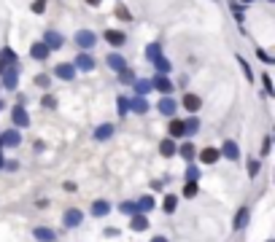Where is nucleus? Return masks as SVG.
<instances>
[{
    "instance_id": "1",
    "label": "nucleus",
    "mask_w": 275,
    "mask_h": 242,
    "mask_svg": "<svg viewBox=\"0 0 275 242\" xmlns=\"http://www.w3.org/2000/svg\"><path fill=\"white\" fill-rule=\"evenodd\" d=\"M76 43H78V49L89 52V49H92L94 43H97V38H94L92 30H78V33H76Z\"/></svg>"
},
{
    "instance_id": "2",
    "label": "nucleus",
    "mask_w": 275,
    "mask_h": 242,
    "mask_svg": "<svg viewBox=\"0 0 275 242\" xmlns=\"http://www.w3.org/2000/svg\"><path fill=\"white\" fill-rule=\"evenodd\" d=\"M81 221H84V215H81V210H76V207L65 210V215H62L65 229H76V226H81Z\"/></svg>"
},
{
    "instance_id": "3",
    "label": "nucleus",
    "mask_w": 275,
    "mask_h": 242,
    "mask_svg": "<svg viewBox=\"0 0 275 242\" xmlns=\"http://www.w3.org/2000/svg\"><path fill=\"white\" fill-rule=\"evenodd\" d=\"M73 68L81 70V73H92V70H94V59H92V54H89V52H81V54L76 57V62H73Z\"/></svg>"
},
{
    "instance_id": "4",
    "label": "nucleus",
    "mask_w": 275,
    "mask_h": 242,
    "mask_svg": "<svg viewBox=\"0 0 275 242\" xmlns=\"http://www.w3.org/2000/svg\"><path fill=\"white\" fill-rule=\"evenodd\" d=\"M151 86L157 89V92H162L165 97H170V92H173V81L167 78V75H154V81H151Z\"/></svg>"
},
{
    "instance_id": "5",
    "label": "nucleus",
    "mask_w": 275,
    "mask_h": 242,
    "mask_svg": "<svg viewBox=\"0 0 275 242\" xmlns=\"http://www.w3.org/2000/svg\"><path fill=\"white\" fill-rule=\"evenodd\" d=\"M221 156H227L229 161H238L240 159V148H238V143L235 140H224L221 143V151H219Z\"/></svg>"
},
{
    "instance_id": "6",
    "label": "nucleus",
    "mask_w": 275,
    "mask_h": 242,
    "mask_svg": "<svg viewBox=\"0 0 275 242\" xmlns=\"http://www.w3.org/2000/svg\"><path fill=\"white\" fill-rule=\"evenodd\" d=\"M62 43H65V38L59 33H54V30H49V33H43V46L52 52V49H62Z\"/></svg>"
},
{
    "instance_id": "7",
    "label": "nucleus",
    "mask_w": 275,
    "mask_h": 242,
    "mask_svg": "<svg viewBox=\"0 0 275 242\" xmlns=\"http://www.w3.org/2000/svg\"><path fill=\"white\" fill-rule=\"evenodd\" d=\"M0 143L8 145V148H17V145L22 143V135H19V129H8V132L0 135Z\"/></svg>"
},
{
    "instance_id": "8",
    "label": "nucleus",
    "mask_w": 275,
    "mask_h": 242,
    "mask_svg": "<svg viewBox=\"0 0 275 242\" xmlns=\"http://www.w3.org/2000/svg\"><path fill=\"white\" fill-rule=\"evenodd\" d=\"M3 86L11 89V92L19 86V68H8L6 70V75H3Z\"/></svg>"
},
{
    "instance_id": "9",
    "label": "nucleus",
    "mask_w": 275,
    "mask_h": 242,
    "mask_svg": "<svg viewBox=\"0 0 275 242\" xmlns=\"http://www.w3.org/2000/svg\"><path fill=\"white\" fill-rule=\"evenodd\" d=\"M33 237H36L38 242H54V240H57V231L49 229V226H38V229L33 231Z\"/></svg>"
},
{
    "instance_id": "10",
    "label": "nucleus",
    "mask_w": 275,
    "mask_h": 242,
    "mask_svg": "<svg viewBox=\"0 0 275 242\" xmlns=\"http://www.w3.org/2000/svg\"><path fill=\"white\" fill-rule=\"evenodd\" d=\"M11 116H14V124H17V127H27V124H30V113L24 110V105H17ZM17 127H14V129H17Z\"/></svg>"
},
{
    "instance_id": "11",
    "label": "nucleus",
    "mask_w": 275,
    "mask_h": 242,
    "mask_svg": "<svg viewBox=\"0 0 275 242\" xmlns=\"http://www.w3.org/2000/svg\"><path fill=\"white\" fill-rule=\"evenodd\" d=\"M0 65H3V68H19V65H17V54H14V49L3 46V52H0Z\"/></svg>"
},
{
    "instance_id": "12",
    "label": "nucleus",
    "mask_w": 275,
    "mask_h": 242,
    "mask_svg": "<svg viewBox=\"0 0 275 242\" xmlns=\"http://www.w3.org/2000/svg\"><path fill=\"white\" fill-rule=\"evenodd\" d=\"M54 73H57V78H62V81H73V78H76V68H73V65H68V62L57 65V70H54Z\"/></svg>"
},
{
    "instance_id": "13",
    "label": "nucleus",
    "mask_w": 275,
    "mask_h": 242,
    "mask_svg": "<svg viewBox=\"0 0 275 242\" xmlns=\"http://www.w3.org/2000/svg\"><path fill=\"white\" fill-rule=\"evenodd\" d=\"M248 226V207L243 205V207L238 210V215H235V224H232V229L235 231H243Z\"/></svg>"
},
{
    "instance_id": "14",
    "label": "nucleus",
    "mask_w": 275,
    "mask_h": 242,
    "mask_svg": "<svg viewBox=\"0 0 275 242\" xmlns=\"http://www.w3.org/2000/svg\"><path fill=\"white\" fill-rule=\"evenodd\" d=\"M129 110H135V113H148V100L146 97H129Z\"/></svg>"
},
{
    "instance_id": "15",
    "label": "nucleus",
    "mask_w": 275,
    "mask_h": 242,
    "mask_svg": "<svg viewBox=\"0 0 275 242\" xmlns=\"http://www.w3.org/2000/svg\"><path fill=\"white\" fill-rule=\"evenodd\" d=\"M108 68H113L116 73H122V70L127 68V62H124V57L119 52H113V54H108Z\"/></svg>"
},
{
    "instance_id": "16",
    "label": "nucleus",
    "mask_w": 275,
    "mask_h": 242,
    "mask_svg": "<svg viewBox=\"0 0 275 242\" xmlns=\"http://www.w3.org/2000/svg\"><path fill=\"white\" fill-rule=\"evenodd\" d=\"M129 229H132V231H143V229H148V215H143V213L132 215V221H129Z\"/></svg>"
},
{
    "instance_id": "17",
    "label": "nucleus",
    "mask_w": 275,
    "mask_h": 242,
    "mask_svg": "<svg viewBox=\"0 0 275 242\" xmlns=\"http://www.w3.org/2000/svg\"><path fill=\"white\" fill-rule=\"evenodd\" d=\"M219 151L216 148H205V151H200V161H202V164H216L219 161Z\"/></svg>"
},
{
    "instance_id": "18",
    "label": "nucleus",
    "mask_w": 275,
    "mask_h": 242,
    "mask_svg": "<svg viewBox=\"0 0 275 242\" xmlns=\"http://www.w3.org/2000/svg\"><path fill=\"white\" fill-rule=\"evenodd\" d=\"M176 151H178V145H176V140H173V138L162 140V145H159V154L167 156V159H170V156H176Z\"/></svg>"
},
{
    "instance_id": "19",
    "label": "nucleus",
    "mask_w": 275,
    "mask_h": 242,
    "mask_svg": "<svg viewBox=\"0 0 275 242\" xmlns=\"http://www.w3.org/2000/svg\"><path fill=\"white\" fill-rule=\"evenodd\" d=\"M111 135H113V124H103V127H97V129H94V140H97V143L108 140Z\"/></svg>"
},
{
    "instance_id": "20",
    "label": "nucleus",
    "mask_w": 275,
    "mask_h": 242,
    "mask_svg": "<svg viewBox=\"0 0 275 242\" xmlns=\"http://www.w3.org/2000/svg\"><path fill=\"white\" fill-rule=\"evenodd\" d=\"M176 108H178L176 100H170V97H162V100H159V110H162L165 116H173V113H176Z\"/></svg>"
},
{
    "instance_id": "21",
    "label": "nucleus",
    "mask_w": 275,
    "mask_h": 242,
    "mask_svg": "<svg viewBox=\"0 0 275 242\" xmlns=\"http://www.w3.org/2000/svg\"><path fill=\"white\" fill-rule=\"evenodd\" d=\"M108 213H111V205H108L106 199H97L92 205V215H97V218H100V215H108Z\"/></svg>"
},
{
    "instance_id": "22",
    "label": "nucleus",
    "mask_w": 275,
    "mask_h": 242,
    "mask_svg": "<svg viewBox=\"0 0 275 242\" xmlns=\"http://www.w3.org/2000/svg\"><path fill=\"white\" fill-rule=\"evenodd\" d=\"M124 38H127V35H124V33H119V30H108V33H106V40L111 43V46H122V43H124Z\"/></svg>"
},
{
    "instance_id": "23",
    "label": "nucleus",
    "mask_w": 275,
    "mask_h": 242,
    "mask_svg": "<svg viewBox=\"0 0 275 242\" xmlns=\"http://www.w3.org/2000/svg\"><path fill=\"white\" fill-rule=\"evenodd\" d=\"M197 129H200V119H197V116H192V119L183 121V135L192 138V135H197Z\"/></svg>"
},
{
    "instance_id": "24",
    "label": "nucleus",
    "mask_w": 275,
    "mask_h": 242,
    "mask_svg": "<svg viewBox=\"0 0 275 242\" xmlns=\"http://www.w3.org/2000/svg\"><path fill=\"white\" fill-rule=\"evenodd\" d=\"M159 57H162V46H159V43H148L146 46V59L148 62H157Z\"/></svg>"
},
{
    "instance_id": "25",
    "label": "nucleus",
    "mask_w": 275,
    "mask_h": 242,
    "mask_svg": "<svg viewBox=\"0 0 275 242\" xmlns=\"http://www.w3.org/2000/svg\"><path fill=\"white\" fill-rule=\"evenodd\" d=\"M200 105H202V100H200L197 94H186V97H183V108L192 110V113L194 110H200Z\"/></svg>"
},
{
    "instance_id": "26",
    "label": "nucleus",
    "mask_w": 275,
    "mask_h": 242,
    "mask_svg": "<svg viewBox=\"0 0 275 242\" xmlns=\"http://www.w3.org/2000/svg\"><path fill=\"white\" fill-rule=\"evenodd\" d=\"M30 57H33V59H46V57H49V49L43 46V43H33V49H30Z\"/></svg>"
},
{
    "instance_id": "27",
    "label": "nucleus",
    "mask_w": 275,
    "mask_h": 242,
    "mask_svg": "<svg viewBox=\"0 0 275 242\" xmlns=\"http://www.w3.org/2000/svg\"><path fill=\"white\" fill-rule=\"evenodd\" d=\"M176 205H178V196L176 194H167V196H165V202H162V210H165V213H176Z\"/></svg>"
},
{
    "instance_id": "28",
    "label": "nucleus",
    "mask_w": 275,
    "mask_h": 242,
    "mask_svg": "<svg viewBox=\"0 0 275 242\" xmlns=\"http://www.w3.org/2000/svg\"><path fill=\"white\" fill-rule=\"evenodd\" d=\"M135 205H138V213L148 215V210H154V196H143V199L135 202Z\"/></svg>"
},
{
    "instance_id": "29",
    "label": "nucleus",
    "mask_w": 275,
    "mask_h": 242,
    "mask_svg": "<svg viewBox=\"0 0 275 242\" xmlns=\"http://www.w3.org/2000/svg\"><path fill=\"white\" fill-rule=\"evenodd\" d=\"M151 89H154V86H151V81H143V78H141V81H135V92H138V97H146Z\"/></svg>"
},
{
    "instance_id": "30",
    "label": "nucleus",
    "mask_w": 275,
    "mask_h": 242,
    "mask_svg": "<svg viewBox=\"0 0 275 242\" xmlns=\"http://www.w3.org/2000/svg\"><path fill=\"white\" fill-rule=\"evenodd\" d=\"M154 68H157V73H159V75H167V73H170V68H173V65H170V59L159 57L157 62H154Z\"/></svg>"
},
{
    "instance_id": "31",
    "label": "nucleus",
    "mask_w": 275,
    "mask_h": 242,
    "mask_svg": "<svg viewBox=\"0 0 275 242\" xmlns=\"http://www.w3.org/2000/svg\"><path fill=\"white\" fill-rule=\"evenodd\" d=\"M176 154H181V156H183V159H186V161H192V159H194V154H197V151H194V145H192V143H183L181 148L176 151Z\"/></svg>"
},
{
    "instance_id": "32",
    "label": "nucleus",
    "mask_w": 275,
    "mask_h": 242,
    "mask_svg": "<svg viewBox=\"0 0 275 242\" xmlns=\"http://www.w3.org/2000/svg\"><path fill=\"white\" fill-rule=\"evenodd\" d=\"M259 173H262V161L251 156V159H248V175H251V178H257Z\"/></svg>"
},
{
    "instance_id": "33",
    "label": "nucleus",
    "mask_w": 275,
    "mask_h": 242,
    "mask_svg": "<svg viewBox=\"0 0 275 242\" xmlns=\"http://www.w3.org/2000/svg\"><path fill=\"white\" fill-rule=\"evenodd\" d=\"M119 210H122L124 215H138V205H135V202H122Z\"/></svg>"
},
{
    "instance_id": "34",
    "label": "nucleus",
    "mask_w": 275,
    "mask_h": 242,
    "mask_svg": "<svg viewBox=\"0 0 275 242\" xmlns=\"http://www.w3.org/2000/svg\"><path fill=\"white\" fill-rule=\"evenodd\" d=\"M119 103H116V110H119V116H127L129 113V97H116Z\"/></svg>"
},
{
    "instance_id": "35",
    "label": "nucleus",
    "mask_w": 275,
    "mask_h": 242,
    "mask_svg": "<svg viewBox=\"0 0 275 242\" xmlns=\"http://www.w3.org/2000/svg\"><path fill=\"white\" fill-rule=\"evenodd\" d=\"M183 196H186V199L197 196V183H194V180H186V186H183Z\"/></svg>"
},
{
    "instance_id": "36",
    "label": "nucleus",
    "mask_w": 275,
    "mask_h": 242,
    "mask_svg": "<svg viewBox=\"0 0 275 242\" xmlns=\"http://www.w3.org/2000/svg\"><path fill=\"white\" fill-rule=\"evenodd\" d=\"M170 135H173V138H181L183 135V121H170Z\"/></svg>"
},
{
    "instance_id": "37",
    "label": "nucleus",
    "mask_w": 275,
    "mask_h": 242,
    "mask_svg": "<svg viewBox=\"0 0 275 242\" xmlns=\"http://www.w3.org/2000/svg\"><path fill=\"white\" fill-rule=\"evenodd\" d=\"M119 81H122V84H135V75H132V70H127V68H124L122 73H119Z\"/></svg>"
},
{
    "instance_id": "38",
    "label": "nucleus",
    "mask_w": 275,
    "mask_h": 242,
    "mask_svg": "<svg viewBox=\"0 0 275 242\" xmlns=\"http://www.w3.org/2000/svg\"><path fill=\"white\" fill-rule=\"evenodd\" d=\"M49 84H52V78H49L46 73L36 75V86H41V89H49Z\"/></svg>"
},
{
    "instance_id": "39",
    "label": "nucleus",
    "mask_w": 275,
    "mask_h": 242,
    "mask_svg": "<svg viewBox=\"0 0 275 242\" xmlns=\"http://www.w3.org/2000/svg\"><path fill=\"white\" fill-rule=\"evenodd\" d=\"M197 178H200V170L194 167V164H189L186 167V180H194V183H197Z\"/></svg>"
},
{
    "instance_id": "40",
    "label": "nucleus",
    "mask_w": 275,
    "mask_h": 242,
    "mask_svg": "<svg viewBox=\"0 0 275 242\" xmlns=\"http://www.w3.org/2000/svg\"><path fill=\"white\" fill-rule=\"evenodd\" d=\"M116 17L124 19V22H129V19H132V14L127 11V6H119V8H116Z\"/></svg>"
},
{
    "instance_id": "41",
    "label": "nucleus",
    "mask_w": 275,
    "mask_h": 242,
    "mask_svg": "<svg viewBox=\"0 0 275 242\" xmlns=\"http://www.w3.org/2000/svg\"><path fill=\"white\" fill-rule=\"evenodd\" d=\"M238 62H240V68H243V73L248 75V81H254V73H251V68L246 65V59H243V57H238Z\"/></svg>"
},
{
    "instance_id": "42",
    "label": "nucleus",
    "mask_w": 275,
    "mask_h": 242,
    "mask_svg": "<svg viewBox=\"0 0 275 242\" xmlns=\"http://www.w3.org/2000/svg\"><path fill=\"white\" fill-rule=\"evenodd\" d=\"M262 81H264V92H267V94H275V89H273V81H270V75H262Z\"/></svg>"
},
{
    "instance_id": "43",
    "label": "nucleus",
    "mask_w": 275,
    "mask_h": 242,
    "mask_svg": "<svg viewBox=\"0 0 275 242\" xmlns=\"http://www.w3.org/2000/svg\"><path fill=\"white\" fill-rule=\"evenodd\" d=\"M257 54H259V59H262V62H264V65H273V57H270V54H267V52H262V49H259V52H257Z\"/></svg>"
},
{
    "instance_id": "44",
    "label": "nucleus",
    "mask_w": 275,
    "mask_h": 242,
    "mask_svg": "<svg viewBox=\"0 0 275 242\" xmlns=\"http://www.w3.org/2000/svg\"><path fill=\"white\" fill-rule=\"evenodd\" d=\"M43 8H46V0H36V3H33V11L36 14H41Z\"/></svg>"
},
{
    "instance_id": "45",
    "label": "nucleus",
    "mask_w": 275,
    "mask_h": 242,
    "mask_svg": "<svg viewBox=\"0 0 275 242\" xmlns=\"http://www.w3.org/2000/svg\"><path fill=\"white\" fill-rule=\"evenodd\" d=\"M17 167H19V161H14V159L3 164V170H8V173H14V170H17Z\"/></svg>"
},
{
    "instance_id": "46",
    "label": "nucleus",
    "mask_w": 275,
    "mask_h": 242,
    "mask_svg": "<svg viewBox=\"0 0 275 242\" xmlns=\"http://www.w3.org/2000/svg\"><path fill=\"white\" fill-rule=\"evenodd\" d=\"M43 105H46V108H54L57 103H54V97H52V94H46V97H43Z\"/></svg>"
},
{
    "instance_id": "47",
    "label": "nucleus",
    "mask_w": 275,
    "mask_h": 242,
    "mask_svg": "<svg viewBox=\"0 0 275 242\" xmlns=\"http://www.w3.org/2000/svg\"><path fill=\"white\" fill-rule=\"evenodd\" d=\"M270 143H273V140H270V138H264V145H262V154H264V156L270 154Z\"/></svg>"
},
{
    "instance_id": "48",
    "label": "nucleus",
    "mask_w": 275,
    "mask_h": 242,
    "mask_svg": "<svg viewBox=\"0 0 275 242\" xmlns=\"http://www.w3.org/2000/svg\"><path fill=\"white\" fill-rule=\"evenodd\" d=\"M151 242H167V237H162V234H157V237H151Z\"/></svg>"
},
{
    "instance_id": "49",
    "label": "nucleus",
    "mask_w": 275,
    "mask_h": 242,
    "mask_svg": "<svg viewBox=\"0 0 275 242\" xmlns=\"http://www.w3.org/2000/svg\"><path fill=\"white\" fill-rule=\"evenodd\" d=\"M87 3H89V6H97V3H100V0H87Z\"/></svg>"
},
{
    "instance_id": "50",
    "label": "nucleus",
    "mask_w": 275,
    "mask_h": 242,
    "mask_svg": "<svg viewBox=\"0 0 275 242\" xmlns=\"http://www.w3.org/2000/svg\"><path fill=\"white\" fill-rule=\"evenodd\" d=\"M3 164H6V159H3V156H0V170H3Z\"/></svg>"
},
{
    "instance_id": "51",
    "label": "nucleus",
    "mask_w": 275,
    "mask_h": 242,
    "mask_svg": "<svg viewBox=\"0 0 275 242\" xmlns=\"http://www.w3.org/2000/svg\"><path fill=\"white\" fill-rule=\"evenodd\" d=\"M0 110H3V100H0Z\"/></svg>"
},
{
    "instance_id": "52",
    "label": "nucleus",
    "mask_w": 275,
    "mask_h": 242,
    "mask_svg": "<svg viewBox=\"0 0 275 242\" xmlns=\"http://www.w3.org/2000/svg\"><path fill=\"white\" fill-rule=\"evenodd\" d=\"M0 148H3V143H0Z\"/></svg>"
}]
</instances>
